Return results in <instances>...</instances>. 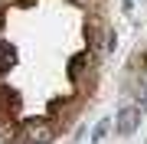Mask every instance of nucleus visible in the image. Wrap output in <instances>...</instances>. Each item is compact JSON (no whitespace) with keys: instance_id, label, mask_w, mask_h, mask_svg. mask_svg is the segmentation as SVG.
<instances>
[{"instance_id":"obj_1","label":"nucleus","mask_w":147,"mask_h":144,"mask_svg":"<svg viewBox=\"0 0 147 144\" xmlns=\"http://www.w3.org/2000/svg\"><path fill=\"white\" fill-rule=\"evenodd\" d=\"M137 121H141V105H124L118 112V118H115V131L118 134H134Z\"/></svg>"},{"instance_id":"obj_2","label":"nucleus","mask_w":147,"mask_h":144,"mask_svg":"<svg viewBox=\"0 0 147 144\" xmlns=\"http://www.w3.org/2000/svg\"><path fill=\"white\" fill-rule=\"evenodd\" d=\"M53 138H56V131H53L49 121H26V141H33V144H49Z\"/></svg>"},{"instance_id":"obj_3","label":"nucleus","mask_w":147,"mask_h":144,"mask_svg":"<svg viewBox=\"0 0 147 144\" xmlns=\"http://www.w3.org/2000/svg\"><path fill=\"white\" fill-rule=\"evenodd\" d=\"M105 131H108V121H98V124H95V131H92V144H98L101 138H105Z\"/></svg>"},{"instance_id":"obj_4","label":"nucleus","mask_w":147,"mask_h":144,"mask_svg":"<svg viewBox=\"0 0 147 144\" xmlns=\"http://www.w3.org/2000/svg\"><path fill=\"white\" fill-rule=\"evenodd\" d=\"M72 3H82V0H72Z\"/></svg>"}]
</instances>
